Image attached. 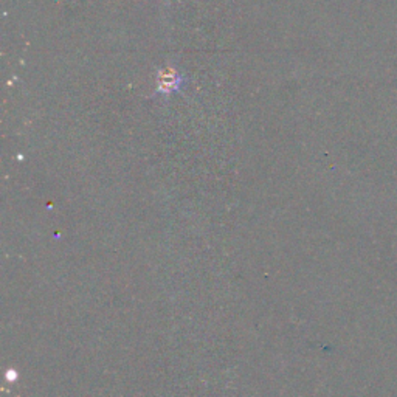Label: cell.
I'll return each mask as SVG.
<instances>
[{
  "instance_id": "cell-1",
  "label": "cell",
  "mask_w": 397,
  "mask_h": 397,
  "mask_svg": "<svg viewBox=\"0 0 397 397\" xmlns=\"http://www.w3.org/2000/svg\"><path fill=\"white\" fill-rule=\"evenodd\" d=\"M183 84H185V78L182 75H178L177 70L168 67L162 71H158L157 94H160V95L176 94V92L182 89Z\"/></svg>"
}]
</instances>
